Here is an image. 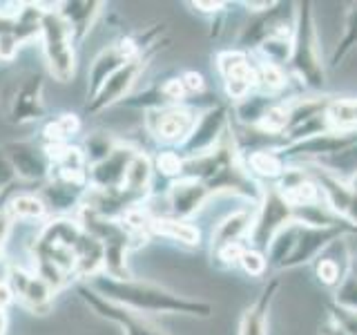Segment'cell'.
I'll return each instance as SVG.
<instances>
[{
    "label": "cell",
    "mask_w": 357,
    "mask_h": 335,
    "mask_svg": "<svg viewBox=\"0 0 357 335\" xmlns=\"http://www.w3.org/2000/svg\"><path fill=\"white\" fill-rule=\"evenodd\" d=\"M85 284L112 304L141 313V315H145V313H167V315H190L208 320L215 313V306L210 302L178 295L170 288L137 277H109L105 273H98L92 279H87Z\"/></svg>",
    "instance_id": "6da1fadb"
},
{
    "label": "cell",
    "mask_w": 357,
    "mask_h": 335,
    "mask_svg": "<svg viewBox=\"0 0 357 335\" xmlns=\"http://www.w3.org/2000/svg\"><path fill=\"white\" fill-rule=\"evenodd\" d=\"M351 234H357L351 226L312 228L293 221L277 234L271 248L266 251L268 273L295 271V268L312 264L333 241H337L340 237H351Z\"/></svg>",
    "instance_id": "7a4b0ae2"
},
{
    "label": "cell",
    "mask_w": 357,
    "mask_h": 335,
    "mask_svg": "<svg viewBox=\"0 0 357 335\" xmlns=\"http://www.w3.org/2000/svg\"><path fill=\"white\" fill-rule=\"evenodd\" d=\"M288 74L299 83L304 94H319L326 87L328 67L321 59V40L317 31L312 3L301 0L295 3L293 20V56L288 63Z\"/></svg>",
    "instance_id": "3957f363"
},
{
    "label": "cell",
    "mask_w": 357,
    "mask_h": 335,
    "mask_svg": "<svg viewBox=\"0 0 357 335\" xmlns=\"http://www.w3.org/2000/svg\"><path fill=\"white\" fill-rule=\"evenodd\" d=\"M0 112L14 126H27L45 117L43 76L38 72H18L0 87Z\"/></svg>",
    "instance_id": "277c9868"
},
{
    "label": "cell",
    "mask_w": 357,
    "mask_h": 335,
    "mask_svg": "<svg viewBox=\"0 0 357 335\" xmlns=\"http://www.w3.org/2000/svg\"><path fill=\"white\" fill-rule=\"evenodd\" d=\"M38 36L43 40V56L50 74L56 81L67 83L76 72V43L59 9H43Z\"/></svg>",
    "instance_id": "5b68a950"
},
{
    "label": "cell",
    "mask_w": 357,
    "mask_h": 335,
    "mask_svg": "<svg viewBox=\"0 0 357 335\" xmlns=\"http://www.w3.org/2000/svg\"><path fill=\"white\" fill-rule=\"evenodd\" d=\"M293 221H295V210L277 190V186H264V195L259 199V204H257L248 246L266 253L277 234Z\"/></svg>",
    "instance_id": "8992f818"
},
{
    "label": "cell",
    "mask_w": 357,
    "mask_h": 335,
    "mask_svg": "<svg viewBox=\"0 0 357 335\" xmlns=\"http://www.w3.org/2000/svg\"><path fill=\"white\" fill-rule=\"evenodd\" d=\"M199 112L192 105H170L145 112V132L165 148H181L192 132Z\"/></svg>",
    "instance_id": "52a82bcc"
},
{
    "label": "cell",
    "mask_w": 357,
    "mask_h": 335,
    "mask_svg": "<svg viewBox=\"0 0 357 335\" xmlns=\"http://www.w3.org/2000/svg\"><path fill=\"white\" fill-rule=\"evenodd\" d=\"M230 123H232V117H230V107L226 103H215L206 110H201L190 137L185 139L181 148H176V152L181 154L183 159H195V156L215 150L221 143V139L226 137Z\"/></svg>",
    "instance_id": "ba28073f"
},
{
    "label": "cell",
    "mask_w": 357,
    "mask_h": 335,
    "mask_svg": "<svg viewBox=\"0 0 357 335\" xmlns=\"http://www.w3.org/2000/svg\"><path fill=\"white\" fill-rule=\"evenodd\" d=\"M215 67L221 78L223 92L230 98V105L250 96L257 89L255 56L243 50H221L215 56Z\"/></svg>",
    "instance_id": "9c48e42d"
},
{
    "label": "cell",
    "mask_w": 357,
    "mask_h": 335,
    "mask_svg": "<svg viewBox=\"0 0 357 335\" xmlns=\"http://www.w3.org/2000/svg\"><path fill=\"white\" fill-rule=\"evenodd\" d=\"M159 50H161V45H156L154 50L145 52V54L137 56V59H132L130 63H126L123 67H119V70L105 81V85L98 89V94L92 100H87V107H85L87 114H100V112H105L107 107L121 105L123 100L128 98L134 83L139 81L143 70L148 67V63L152 61V56Z\"/></svg>",
    "instance_id": "30bf717a"
},
{
    "label": "cell",
    "mask_w": 357,
    "mask_h": 335,
    "mask_svg": "<svg viewBox=\"0 0 357 335\" xmlns=\"http://www.w3.org/2000/svg\"><path fill=\"white\" fill-rule=\"evenodd\" d=\"M299 165H306V170L317 181L324 206H326L335 217H340L342 221L349 223V226H353L357 232V193L349 186V181L335 177L326 168H321L317 163H299Z\"/></svg>",
    "instance_id": "8fae6325"
},
{
    "label": "cell",
    "mask_w": 357,
    "mask_h": 335,
    "mask_svg": "<svg viewBox=\"0 0 357 335\" xmlns=\"http://www.w3.org/2000/svg\"><path fill=\"white\" fill-rule=\"evenodd\" d=\"M76 290H78V295L83 297L85 304L94 308V313H98L100 318H105L109 322L119 324V327L123 329V335H167L159 324H154L152 320L141 315V313H134L130 308L112 304V302H107L105 297L94 293V290L83 282L76 284Z\"/></svg>",
    "instance_id": "7c38bea8"
},
{
    "label": "cell",
    "mask_w": 357,
    "mask_h": 335,
    "mask_svg": "<svg viewBox=\"0 0 357 335\" xmlns=\"http://www.w3.org/2000/svg\"><path fill=\"white\" fill-rule=\"evenodd\" d=\"M210 199H212V193L204 181H199V179H192V177H178L167 186L165 215H170L174 219L192 221L197 212H201L208 206Z\"/></svg>",
    "instance_id": "4fadbf2b"
},
{
    "label": "cell",
    "mask_w": 357,
    "mask_h": 335,
    "mask_svg": "<svg viewBox=\"0 0 357 335\" xmlns=\"http://www.w3.org/2000/svg\"><path fill=\"white\" fill-rule=\"evenodd\" d=\"M7 159L14 168L16 177L20 181H47L52 174V161L45 152L43 143L31 141H11L3 145Z\"/></svg>",
    "instance_id": "5bb4252c"
},
{
    "label": "cell",
    "mask_w": 357,
    "mask_h": 335,
    "mask_svg": "<svg viewBox=\"0 0 357 335\" xmlns=\"http://www.w3.org/2000/svg\"><path fill=\"white\" fill-rule=\"evenodd\" d=\"M9 288L22 306L29 308L31 313H38V315H45L52 308V302L56 295V290L40 275H36L33 271H25V268L14 264H11L9 271Z\"/></svg>",
    "instance_id": "9a60e30c"
},
{
    "label": "cell",
    "mask_w": 357,
    "mask_h": 335,
    "mask_svg": "<svg viewBox=\"0 0 357 335\" xmlns=\"http://www.w3.org/2000/svg\"><path fill=\"white\" fill-rule=\"evenodd\" d=\"M255 212H257V206H252V204H245L241 208H234L232 212H228V215L215 226V230H212L210 255H217L219 251L228 248V246H234V244H248Z\"/></svg>",
    "instance_id": "2e32d148"
},
{
    "label": "cell",
    "mask_w": 357,
    "mask_h": 335,
    "mask_svg": "<svg viewBox=\"0 0 357 335\" xmlns=\"http://www.w3.org/2000/svg\"><path fill=\"white\" fill-rule=\"evenodd\" d=\"M137 148L119 143L114 152L107 159L89 168V188L92 190H103V193H112V190H121L123 181H126V172L132 159L137 156Z\"/></svg>",
    "instance_id": "e0dca14e"
},
{
    "label": "cell",
    "mask_w": 357,
    "mask_h": 335,
    "mask_svg": "<svg viewBox=\"0 0 357 335\" xmlns=\"http://www.w3.org/2000/svg\"><path fill=\"white\" fill-rule=\"evenodd\" d=\"M279 193L284 195V199L290 206L295 208H306L312 204H319L321 201V193L317 181L312 179V174L306 170V165L299 163H288L286 172L282 174V179L275 184Z\"/></svg>",
    "instance_id": "ac0fdd59"
},
{
    "label": "cell",
    "mask_w": 357,
    "mask_h": 335,
    "mask_svg": "<svg viewBox=\"0 0 357 335\" xmlns=\"http://www.w3.org/2000/svg\"><path fill=\"white\" fill-rule=\"evenodd\" d=\"M346 239L349 237H340L337 241H333L328 248L324 251L315 262H312L317 282L321 286L331 288V290L337 288L344 282V277L351 271L353 253H351V246Z\"/></svg>",
    "instance_id": "d6986e66"
},
{
    "label": "cell",
    "mask_w": 357,
    "mask_h": 335,
    "mask_svg": "<svg viewBox=\"0 0 357 335\" xmlns=\"http://www.w3.org/2000/svg\"><path fill=\"white\" fill-rule=\"evenodd\" d=\"M279 286H282L279 277L268 279L261 288V293L257 295V299L241 313L237 335H268V329H271V311H273Z\"/></svg>",
    "instance_id": "ffe728a7"
},
{
    "label": "cell",
    "mask_w": 357,
    "mask_h": 335,
    "mask_svg": "<svg viewBox=\"0 0 357 335\" xmlns=\"http://www.w3.org/2000/svg\"><path fill=\"white\" fill-rule=\"evenodd\" d=\"M243 163L250 177L257 179L261 186H275L288 168V163L284 161V156L279 154L277 148H261V150L245 152Z\"/></svg>",
    "instance_id": "44dd1931"
},
{
    "label": "cell",
    "mask_w": 357,
    "mask_h": 335,
    "mask_svg": "<svg viewBox=\"0 0 357 335\" xmlns=\"http://www.w3.org/2000/svg\"><path fill=\"white\" fill-rule=\"evenodd\" d=\"M293 20H295V16H293ZM293 20L286 22V25H282L275 34H271L266 40H261L259 47L252 52L255 59L266 61L271 65L286 67V70H288L290 56H293Z\"/></svg>",
    "instance_id": "7402d4cb"
},
{
    "label": "cell",
    "mask_w": 357,
    "mask_h": 335,
    "mask_svg": "<svg viewBox=\"0 0 357 335\" xmlns=\"http://www.w3.org/2000/svg\"><path fill=\"white\" fill-rule=\"evenodd\" d=\"M150 232H152V237L159 234V237L183 244L188 248H199L201 246V230L195 226V223L183 221V219H174L170 215H156L154 212L152 223H150Z\"/></svg>",
    "instance_id": "603a6c76"
},
{
    "label": "cell",
    "mask_w": 357,
    "mask_h": 335,
    "mask_svg": "<svg viewBox=\"0 0 357 335\" xmlns=\"http://www.w3.org/2000/svg\"><path fill=\"white\" fill-rule=\"evenodd\" d=\"M255 78H257L255 92H259L268 98H286V89L293 83L286 67L271 65L259 59H255Z\"/></svg>",
    "instance_id": "cb8c5ba5"
},
{
    "label": "cell",
    "mask_w": 357,
    "mask_h": 335,
    "mask_svg": "<svg viewBox=\"0 0 357 335\" xmlns=\"http://www.w3.org/2000/svg\"><path fill=\"white\" fill-rule=\"evenodd\" d=\"M100 7H103V3H78V0L59 5V14L70 25L74 43L83 40L85 34L92 29L96 16L100 14Z\"/></svg>",
    "instance_id": "d4e9b609"
},
{
    "label": "cell",
    "mask_w": 357,
    "mask_h": 335,
    "mask_svg": "<svg viewBox=\"0 0 357 335\" xmlns=\"http://www.w3.org/2000/svg\"><path fill=\"white\" fill-rule=\"evenodd\" d=\"M326 119L333 132H357V96H333Z\"/></svg>",
    "instance_id": "484cf974"
},
{
    "label": "cell",
    "mask_w": 357,
    "mask_h": 335,
    "mask_svg": "<svg viewBox=\"0 0 357 335\" xmlns=\"http://www.w3.org/2000/svg\"><path fill=\"white\" fill-rule=\"evenodd\" d=\"M357 50V3H351L349 9H346V16H344V27L342 34L337 38V45L331 54V67H340L349 56Z\"/></svg>",
    "instance_id": "4316f807"
},
{
    "label": "cell",
    "mask_w": 357,
    "mask_h": 335,
    "mask_svg": "<svg viewBox=\"0 0 357 335\" xmlns=\"http://www.w3.org/2000/svg\"><path fill=\"white\" fill-rule=\"evenodd\" d=\"M5 210L11 221H36L47 215V206L36 195H14L7 201Z\"/></svg>",
    "instance_id": "83f0119b"
},
{
    "label": "cell",
    "mask_w": 357,
    "mask_h": 335,
    "mask_svg": "<svg viewBox=\"0 0 357 335\" xmlns=\"http://www.w3.org/2000/svg\"><path fill=\"white\" fill-rule=\"evenodd\" d=\"M78 132H81V119L76 114H61L59 119H54L45 126L40 143L45 148H50V145H63L70 143V139Z\"/></svg>",
    "instance_id": "f1b7e54d"
},
{
    "label": "cell",
    "mask_w": 357,
    "mask_h": 335,
    "mask_svg": "<svg viewBox=\"0 0 357 335\" xmlns=\"http://www.w3.org/2000/svg\"><path fill=\"white\" fill-rule=\"evenodd\" d=\"M116 145H119V141L112 139L107 132H92L85 139V148H83L87 165L92 168V165L100 163L103 159H107V156L114 152Z\"/></svg>",
    "instance_id": "f546056e"
},
{
    "label": "cell",
    "mask_w": 357,
    "mask_h": 335,
    "mask_svg": "<svg viewBox=\"0 0 357 335\" xmlns=\"http://www.w3.org/2000/svg\"><path fill=\"white\" fill-rule=\"evenodd\" d=\"M152 163H154V174L159 172L161 177L167 179V181H174V179L183 177V163H185V159L176 150H172V148L161 150L152 159Z\"/></svg>",
    "instance_id": "4dcf8cb0"
},
{
    "label": "cell",
    "mask_w": 357,
    "mask_h": 335,
    "mask_svg": "<svg viewBox=\"0 0 357 335\" xmlns=\"http://www.w3.org/2000/svg\"><path fill=\"white\" fill-rule=\"evenodd\" d=\"M333 302L340 306L357 311V255H353L351 271L344 277V282L333 290Z\"/></svg>",
    "instance_id": "1f68e13d"
},
{
    "label": "cell",
    "mask_w": 357,
    "mask_h": 335,
    "mask_svg": "<svg viewBox=\"0 0 357 335\" xmlns=\"http://www.w3.org/2000/svg\"><path fill=\"white\" fill-rule=\"evenodd\" d=\"M326 311H328V320L335 327H340L346 335H357V311L340 306L333 299L326 302Z\"/></svg>",
    "instance_id": "d6a6232c"
},
{
    "label": "cell",
    "mask_w": 357,
    "mask_h": 335,
    "mask_svg": "<svg viewBox=\"0 0 357 335\" xmlns=\"http://www.w3.org/2000/svg\"><path fill=\"white\" fill-rule=\"evenodd\" d=\"M241 271L245 275H250V277H264L268 273V260H266V253L261 251H257L252 248V246H248V248L243 251L241 255V260H239V266Z\"/></svg>",
    "instance_id": "836d02e7"
},
{
    "label": "cell",
    "mask_w": 357,
    "mask_h": 335,
    "mask_svg": "<svg viewBox=\"0 0 357 335\" xmlns=\"http://www.w3.org/2000/svg\"><path fill=\"white\" fill-rule=\"evenodd\" d=\"M18 181V177H16V172H14V168H11V163H9V159H7V154H5V150L0 148V199L5 197V193L7 190L14 186Z\"/></svg>",
    "instance_id": "e575fe53"
},
{
    "label": "cell",
    "mask_w": 357,
    "mask_h": 335,
    "mask_svg": "<svg viewBox=\"0 0 357 335\" xmlns=\"http://www.w3.org/2000/svg\"><path fill=\"white\" fill-rule=\"evenodd\" d=\"M178 76H181V81H183V87H185L188 96H195V94H204V92H206V81H204V76H201L199 72L188 70V72L178 74Z\"/></svg>",
    "instance_id": "d590c367"
},
{
    "label": "cell",
    "mask_w": 357,
    "mask_h": 335,
    "mask_svg": "<svg viewBox=\"0 0 357 335\" xmlns=\"http://www.w3.org/2000/svg\"><path fill=\"white\" fill-rule=\"evenodd\" d=\"M188 7H192L199 14H208V16H221L226 14V9L230 7L228 3H206V0H199V3H188Z\"/></svg>",
    "instance_id": "8d00e7d4"
},
{
    "label": "cell",
    "mask_w": 357,
    "mask_h": 335,
    "mask_svg": "<svg viewBox=\"0 0 357 335\" xmlns=\"http://www.w3.org/2000/svg\"><path fill=\"white\" fill-rule=\"evenodd\" d=\"M319 335H346L340 327H335V324L326 318V322L319 327Z\"/></svg>",
    "instance_id": "74e56055"
},
{
    "label": "cell",
    "mask_w": 357,
    "mask_h": 335,
    "mask_svg": "<svg viewBox=\"0 0 357 335\" xmlns=\"http://www.w3.org/2000/svg\"><path fill=\"white\" fill-rule=\"evenodd\" d=\"M349 186H351V188L355 190V193H357V172H355V174H353V177L349 179Z\"/></svg>",
    "instance_id": "f35d334b"
}]
</instances>
